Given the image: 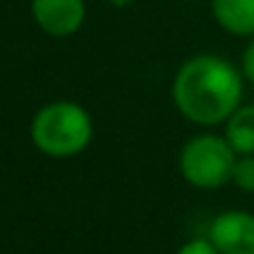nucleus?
Here are the masks:
<instances>
[{
	"label": "nucleus",
	"instance_id": "obj_7",
	"mask_svg": "<svg viewBox=\"0 0 254 254\" xmlns=\"http://www.w3.org/2000/svg\"><path fill=\"white\" fill-rule=\"evenodd\" d=\"M224 137L237 155H254V105H239L224 122Z\"/></svg>",
	"mask_w": 254,
	"mask_h": 254
},
{
	"label": "nucleus",
	"instance_id": "obj_5",
	"mask_svg": "<svg viewBox=\"0 0 254 254\" xmlns=\"http://www.w3.org/2000/svg\"><path fill=\"white\" fill-rule=\"evenodd\" d=\"M30 13L45 35L67 38L82 28L87 5L85 0H33Z\"/></svg>",
	"mask_w": 254,
	"mask_h": 254
},
{
	"label": "nucleus",
	"instance_id": "obj_10",
	"mask_svg": "<svg viewBox=\"0 0 254 254\" xmlns=\"http://www.w3.org/2000/svg\"><path fill=\"white\" fill-rule=\"evenodd\" d=\"M242 75H244V80H249L252 85H254V38L249 40V45L244 48V53H242Z\"/></svg>",
	"mask_w": 254,
	"mask_h": 254
},
{
	"label": "nucleus",
	"instance_id": "obj_2",
	"mask_svg": "<svg viewBox=\"0 0 254 254\" xmlns=\"http://www.w3.org/2000/svg\"><path fill=\"white\" fill-rule=\"evenodd\" d=\"M95 137V122L90 112L72 100H53L43 105L30 120L33 145L55 160L75 157L87 150Z\"/></svg>",
	"mask_w": 254,
	"mask_h": 254
},
{
	"label": "nucleus",
	"instance_id": "obj_11",
	"mask_svg": "<svg viewBox=\"0 0 254 254\" xmlns=\"http://www.w3.org/2000/svg\"><path fill=\"white\" fill-rule=\"evenodd\" d=\"M107 3H110L112 8H130L135 0H107Z\"/></svg>",
	"mask_w": 254,
	"mask_h": 254
},
{
	"label": "nucleus",
	"instance_id": "obj_6",
	"mask_svg": "<svg viewBox=\"0 0 254 254\" xmlns=\"http://www.w3.org/2000/svg\"><path fill=\"white\" fill-rule=\"evenodd\" d=\"M212 15L227 33L254 38V0H212Z\"/></svg>",
	"mask_w": 254,
	"mask_h": 254
},
{
	"label": "nucleus",
	"instance_id": "obj_4",
	"mask_svg": "<svg viewBox=\"0 0 254 254\" xmlns=\"http://www.w3.org/2000/svg\"><path fill=\"white\" fill-rule=\"evenodd\" d=\"M207 239L219 254H254V214L244 209L217 214L207 229Z\"/></svg>",
	"mask_w": 254,
	"mask_h": 254
},
{
	"label": "nucleus",
	"instance_id": "obj_8",
	"mask_svg": "<svg viewBox=\"0 0 254 254\" xmlns=\"http://www.w3.org/2000/svg\"><path fill=\"white\" fill-rule=\"evenodd\" d=\"M232 185L242 192H254V155H239L232 170Z\"/></svg>",
	"mask_w": 254,
	"mask_h": 254
},
{
	"label": "nucleus",
	"instance_id": "obj_9",
	"mask_svg": "<svg viewBox=\"0 0 254 254\" xmlns=\"http://www.w3.org/2000/svg\"><path fill=\"white\" fill-rule=\"evenodd\" d=\"M175 254H219V252H217V247H214L207 237H202V239H190V242H185Z\"/></svg>",
	"mask_w": 254,
	"mask_h": 254
},
{
	"label": "nucleus",
	"instance_id": "obj_1",
	"mask_svg": "<svg viewBox=\"0 0 254 254\" xmlns=\"http://www.w3.org/2000/svg\"><path fill=\"white\" fill-rule=\"evenodd\" d=\"M244 75L227 58L199 53L187 58L172 77V102L180 115L202 127L224 125L242 105Z\"/></svg>",
	"mask_w": 254,
	"mask_h": 254
},
{
	"label": "nucleus",
	"instance_id": "obj_3",
	"mask_svg": "<svg viewBox=\"0 0 254 254\" xmlns=\"http://www.w3.org/2000/svg\"><path fill=\"white\" fill-rule=\"evenodd\" d=\"M237 152L227 142L224 135H194L190 137L177 157L180 175L187 185L197 190H219L232 182V170L237 162Z\"/></svg>",
	"mask_w": 254,
	"mask_h": 254
}]
</instances>
